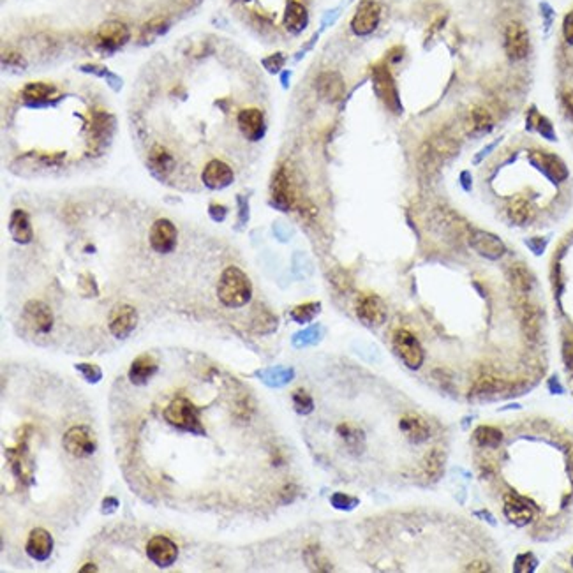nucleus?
<instances>
[{
	"instance_id": "obj_1",
	"label": "nucleus",
	"mask_w": 573,
	"mask_h": 573,
	"mask_svg": "<svg viewBox=\"0 0 573 573\" xmlns=\"http://www.w3.org/2000/svg\"><path fill=\"white\" fill-rule=\"evenodd\" d=\"M253 286L246 274L236 267H228L217 284V297L226 307H243L250 300Z\"/></svg>"
},
{
	"instance_id": "obj_2",
	"label": "nucleus",
	"mask_w": 573,
	"mask_h": 573,
	"mask_svg": "<svg viewBox=\"0 0 573 573\" xmlns=\"http://www.w3.org/2000/svg\"><path fill=\"white\" fill-rule=\"evenodd\" d=\"M164 420L175 429L185 430L192 434H205V429L199 420V411L194 404L185 397H175L164 409Z\"/></svg>"
},
{
	"instance_id": "obj_3",
	"label": "nucleus",
	"mask_w": 573,
	"mask_h": 573,
	"mask_svg": "<svg viewBox=\"0 0 573 573\" xmlns=\"http://www.w3.org/2000/svg\"><path fill=\"white\" fill-rule=\"evenodd\" d=\"M62 445L69 455L78 457H90L97 448V441L94 432L85 425L71 427L66 434H64Z\"/></svg>"
},
{
	"instance_id": "obj_4",
	"label": "nucleus",
	"mask_w": 573,
	"mask_h": 573,
	"mask_svg": "<svg viewBox=\"0 0 573 573\" xmlns=\"http://www.w3.org/2000/svg\"><path fill=\"white\" fill-rule=\"evenodd\" d=\"M393 348H395L397 355L408 365L409 369L416 371L422 367L423 364V348L418 342V339L411 334L409 330H397L393 334Z\"/></svg>"
},
{
	"instance_id": "obj_5",
	"label": "nucleus",
	"mask_w": 573,
	"mask_h": 573,
	"mask_svg": "<svg viewBox=\"0 0 573 573\" xmlns=\"http://www.w3.org/2000/svg\"><path fill=\"white\" fill-rule=\"evenodd\" d=\"M138 325V313L136 309L127 304L115 305L113 311L110 313L108 327H110L111 335L115 339H127L132 334V330Z\"/></svg>"
},
{
	"instance_id": "obj_6",
	"label": "nucleus",
	"mask_w": 573,
	"mask_h": 573,
	"mask_svg": "<svg viewBox=\"0 0 573 573\" xmlns=\"http://www.w3.org/2000/svg\"><path fill=\"white\" fill-rule=\"evenodd\" d=\"M529 34L518 22H511L504 32V50L510 60H524L529 55Z\"/></svg>"
},
{
	"instance_id": "obj_7",
	"label": "nucleus",
	"mask_w": 573,
	"mask_h": 573,
	"mask_svg": "<svg viewBox=\"0 0 573 573\" xmlns=\"http://www.w3.org/2000/svg\"><path fill=\"white\" fill-rule=\"evenodd\" d=\"M381 18V8L374 0H364L351 20V30L357 36H369L376 30Z\"/></svg>"
},
{
	"instance_id": "obj_8",
	"label": "nucleus",
	"mask_w": 573,
	"mask_h": 573,
	"mask_svg": "<svg viewBox=\"0 0 573 573\" xmlns=\"http://www.w3.org/2000/svg\"><path fill=\"white\" fill-rule=\"evenodd\" d=\"M148 240H150V246L155 253L159 254L171 253L176 246V228L173 226L171 220L157 219L154 225H152Z\"/></svg>"
},
{
	"instance_id": "obj_9",
	"label": "nucleus",
	"mask_w": 573,
	"mask_h": 573,
	"mask_svg": "<svg viewBox=\"0 0 573 573\" xmlns=\"http://www.w3.org/2000/svg\"><path fill=\"white\" fill-rule=\"evenodd\" d=\"M23 320L37 334H46L53 327L52 309L43 302L32 300L23 309Z\"/></svg>"
},
{
	"instance_id": "obj_10",
	"label": "nucleus",
	"mask_w": 573,
	"mask_h": 573,
	"mask_svg": "<svg viewBox=\"0 0 573 573\" xmlns=\"http://www.w3.org/2000/svg\"><path fill=\"white\" fill-rule=\"evenodd\" d=\"M147 556L159 568H168L178 558V547L166 537H154L147 544Z\"/></svg>"
},
{
	"instance_id": "obj_11",
	"label": "nucleus",
	"mask_w": 573,
	"mask_h": 573,
	"mask_svg": "<svg viewBox=\"0 0 573 573\" xmlns=\"http://www.w3.org/2000/svg\"><path fill=\"white\" fill-rule=\"evenodd\" d=\"M357 316L367 327H379L386 320V309L376 295H364L357 302Z\"/></svg>"
},
{
	"instance_id": "obj_12",
	"label": "nucleus",
	"mask_w": 573,
	"mask_h": 573,
	"mask_svg": "<svg viewBox=\"0 0 573 573\" xmlns=\"http://www.w3.org/2000/svg\"><path fill=\"white\" fill-rule=\"evenodd\" d=\"M469 243L478 254H481V256L487 257V260H500V257L507 253V247H504L503 240H501L500 236L487 232L471 233Z\"/></svg>"
},
{
	"instance_id": "obj_13",
	"label": "nucleus",
	"mask_w": 573,
	"mask_h": 573,
	"mask_svg": "<svg viewBox=\"0 0 573 573\" xmlns=\"http://www.w3.org/2000/svg\"><path fill=\"white\" fill-rule=\"evenodd\" d=\"M129 41V29L122 22H106L97 30V44L103 50H118Z\"/></svg>"
},
{
	"instance_id": "obj_14",
	"label": "nucleus",
	"mask_w": 573,
	"mask_h": 573,
	"mask_svg": "<svg viewBox=\"0 0 573 573\" xmlns=\"http://www.w3.org/2000/svg\"><path fill=\"white\" fill-rule=\"evenodd\" d=\"M201 178L206 188L225 189L233 182V171L226 162L213 159L205 166Z\"/></svg>"
},
{
	"instance_id": "obj_15",
	"label": "nucleus",
	"mask_w": 573,
	"mask_h": 573,
	"mask_svg": "<svg viewBox=\"0 0 573 573\" xmlns=\"http://www.w3.org/2000/svg\"><path fill=\"white\" fill-rule=\"evenodd\" d=\"M239 127L247 140H260L264 134V117L257 108H246L239 113Z\"/></svg>"
},
{
	"instance_id": "obj_16",
	"label": "nucleus",
	"mask_w": 573,
	"mask_h": 573,
	"mask_svg": "<svg viewBox=\"0 0 573 573\" xmlns=\"http://www.w3.org/2000/svg\"><path fill=\"white\" fill-rule=\"evenodd\" d=\"M27 554L36 561H46L52 556L53 551V538L52 535L43 528L34 529L27 540Z\"/></svg>"
},
{
	"instance_id": "obj_17",
	"label": "nucleus",
	"mask_w": 573,
	"mask_h": 573,
	"mask_svg": "<svg viewBox=\"0 0 573 573\" xmlns=\"http://www.w3.org/2000/svg\"><path fill=\"white\" fill-rule=\"evenodd\" d=\"M374 87L378 96L381 97L383 103L390 108V110H399L401 104H399V97H397V90L395 85H393L392 74L388 73V69L385 67H378L374 71Z\"/></svg>"
},
{
	"instance_id": "obj_18",
	"label": "nucleus",
	"mask_w": 573,
	"mask_h": 573,
	"mask_svg": "<svg viewBox=\"0 0 573 573\" xmlns=\"http://www.w3.org/2000/svg\"><path fill=\"white\" fill-rule=\"evenodd\" d=\"M504 515L510 522H514L515 525H525L529 522L533 521L535 511L533 508L529 507V503H525L522 497L515 496V494H508L504 496V507H503Z\"/></svg>"
},
{
	"instance_id": "obj_19",
	"label": "nucleus",
	"mask_w": 573,
	"mask_h": 573,
	"mask_svg": "<svg viewBox=\"0 0 573 573\" xmlns=\"http://www.w3.org/2000/svg\"><path fill=\"white\" fill-rule=\"evenodd\" d=\"M272 201L274 205L281 210H290L295 203L293 189H291V182L290 178H288V173L284 168H281L279 171L276 173V176H274Z\"/></svg>"
},
{
	"instance_id": "obj_20",
	"label": "nucleus",
	"mask_w": 573,
	"mask_h": 573,
	"mask_svg": "<svg viewBox=\"0 0 573 573\" xmlns=\"http://www.w3.org/2000/svg\"><path fill=\"white\" fill-rule=\"evenodd\" d=\"M316 88L320 96L328 103H335L344 96V81H342L341 74L334 73V71H327V73L320 74L316 81Z\"/></svg>"
},
{
	"instance_id": "obj_21",
	"label": "nucleus",
	"mask_w": 573,
	"mask_h": 573,
	"mask_svg": "<svg viewBox=\"0 0 573 573\" xmlns=\"http://www.w3.org/2000/svg\"><path fill=\"white\" fill-rule=\"evenodd\" d=\"M401 430L413 443H422V441L429 439L430 436V425L427 423V420L420 415H415V413H409L401 420Z\"/></svg>"
},
{
	"instance_id": "obj_22",
	"label": "nucleus",
	"mask_w": 573,
	"mask_h": 573,
	"mask_svg": "<svg viewBox=\"0 0 573 573\" xmlns=\"http://www.w3.org/2000/svg\"><path fill=\"white\" fill-rule=\"evenodd\" d=\"M157 372V362L150 357V355H141L136 360L131 364L129 369V379L134 385H145L152 376Z\"/></svg>"
},
{
	"instance_id": "obj_23",
	"label": "nucleus",
	"mask_w": 573,
	"mask_h": 573,
	"mask_svg": "<svg viewBox=\"0 0 573 573\" xmlns=\"http://www.w3.org/2000/svg\"><path fill=\"white\" fill-rule=\"evenodd\" d=\"M9 232L18 243H29L32 240V225L25 210H15L9 220Z\"/></svg>"
},
{
	"instance_id": "obj_24",
	"label": "nucleus",
	"mask_w": 573,
	"mask_h": 573,
	"mask_svg": "<svg viewBox=\"0 0 573 573\" xmlns=\"http://www.w3.org/2000/svg\"><path fill=\"white\" fill-rule=\"evenodd\" d=\"M284 27L293 34L302 32L307 27V9L297 0L288 2L286 11H284Z\"/></svg>"
},
{
	"instance_id": "obj_25",
	"label": "nucleus",
	"mask_w": 573,
	"mask_h": 573,
	"mask_svg": "<svg viewBox=\"0 0 573 573\" xmlns=\"http://www.w3.org/2000/svg\"><path fill=\"white\" fill-rule=\"evenodd\" d=\"M521 321H522V330L528 335V339L535 341L540 335V314H538L537 307L531 304H522V311H521Z\"/></svg>"
},
{
	"instance_id": "obj_26",
	"label": "nucleus",
	"mask_w": 573,
	"mask_h": 573,
	"mask_svg": "<svg viewBox=\"0 0 573 573\" xmlns=\"http://www.w3.org/2000/svg\"><path fill=\"white\" fill-rule=\"evenodd\" d=\"M148 164H150L152 171L159 176H166L173 168V159L168 154V150L159 145H155L148 154Z\"/></svg>"
},
{
	"instance_id": "obj_27",
	"label": "nucleus",
	"mask_w": 573,
	"mask_h": 573,
	"mask_svg": "<svg viewBox=\"0 0 573 573\" xmlns=\"http://www.w3.org/2000/svg\"><path fill=\"white\" fill-rule=\"evenodd\" d=\"M510 281H511V286H514L515 290L522 295H528L535 286L533 274L529 272L528 267H524V264H514V267H511Z\"/></svg>"
},
{
	"instance_id": "obj_28",
	"label": "nucleus",
	"mask_w": 573,
	"mask_h": 573,
	"mask_svg": "<svg viewBox=\"0 0 573 573\" xmlns=\"http://www.w3.org/2000/svg\"><path fill=\"white\" fill-rule=\"evenodd\" d=\"M508 217L514 220L515 225H528L529 220L533 219V206L522 198L514 199L508 206Z\"/></svg>"
},
{
	"instance_id": "obj_29",
	"label": "nucleus",
	"mask_w": 573,
	"mask_h": 573,
	"mask_svg": "<svg viewBox=\"0 0 573 573\" xmlns=\"http://www.w3.org/2000/svg\"><path fill=\"white\" fill-rule=\"evenodd\" d=\"M474 441L480 446H485V448H496V446H500L501 441H503V434L496 427L481 425L474 430Z\"/></svg>"
},
{
	"instance_id": "obj_30",
	"label": "nucleus",
	"mask_w": 573,
	"mask_h": 573,
	"mask_svg": "<svg viewBox=\"0 0 573 573\" xmlns=\"http://www.w3.org/2000/svg\"><path fill=\"white\" fill-rule=\"evenodd\" d=\"M538 159H540L542 166H544L545 169H547L549 175L552 176V178H556V181H565L566 176H568V169H566L565 162L561 161V159L558 157V155L554 154H538Z\"/></svg>"
},
{
	"instance_id": "obj_31",
	"label": "nucleus",
	"mask_w": 573,
	"mask_h": 573,
	"mask_svg": "<svg viewBox=\"0 0 573 573\" xmlns=\"http://www.w3.org/2000/svg\"><path fill=\"white\" fill-rule=\"evenodd\" d=\"M457 148H459V143L452 136H448V134H437L430 141V150L436 155H439V157L453 155L457 152Z\"/></svg>"
},
{
	"instance_id": "obj_32",
	"label": "nucleus",
	"mask_w": 573,
	"mask_h": 573,
	"mask_svg": "<svg viewBox=\"0 0 573 573\" xmlns=\"http://www.w3.org/2000/svg\"><path fill=\"white\" fill-rule=\"evenodd\" d=\"M53 94H55V88L50 87V85L32 83L25 88L23 96H25V99L29 101V103H44V101H48Z\"/></svg>"
},
{
	"instance_id": "obj_33",
	"label": "nucleus",
	"mask_w": 573,
	"mask_h": 573,
	"mask_svg": "<svg viewBox=\"0 0 573 573\" xmlns=\"http://www.w3.org/2000/svg\"><path fill=\"white\" fill-rule=\"evenodd\" d=\"M471 124H473L474 131L478 132L490 131L494 125L493 115H490V111L483 106L473 108V110H471Z\"/></svg>"
},
{
	"instance_id": "obj_34",
	"label": "nucleus",
	"mask_w": 573,
	"mask_h": 573,
	"mask_svg": "<svg viewBox=\"0 0 573 573\" xmlns=\"http://www.w3.org/2000/svg\"><path fill=\"white\" fill-rule=\"evenodd\" d=\"M443 464H445V453L434 448L427 453L425 460H423V469L430 478H437L443 471Z\"/></svg>"
},
{
	"instance_id": "obj_35",
	"label": "nucleus",
	"mask_w": 573,
	"mask_h": 573,
	"mask_svg": "<svg viewBox=\"0 0 573 573\" xmlns=\"http://www.w3.org/2000/svg\"><path fill=\"white\" fill-rule=\"evenodd\" d=\"M261 378L264 379V383L270 386H281L286 385L291 378H293V371L291 369H284V367H274L264 371L261 374Z\"/></svg>"
},
{
	"instance_id": "obj_36",
	"label": "nucleus",
	"mask_w": 573,
	"mask_h": 573,
	"mask_svg": "<svg viewBox=\"0 0 573 573\" xmlns=\"http://www.w3.org/2000/svg\"><path fill=\"white\" fill-rule=\"evenodd\" d=\"M504 386L507 385H504V381H501V379L493 378V376H481V378L476 379V383H474L473 392L480 393V395H483V393H497L501 392Z\"/></svg>"
},
{
	"instance_id": "obj_37",
	"label": "nucleus",
	"mask_w": 573,
	"mask_h": 573,
	"mask_svg": "<svg viewBox=\"0 0 573 573\" xmlns=\"http://www.w3.org/2000/svg\"><path fill=\"white\" fill-rule=\"evenodd\" d=\"M320 309H321L320 304H316V302H311V304H302L291 311V318H293L297 323H302V325L309 323V321L313 320V318L320 313Z\"/></svg>"
},
{
	"instance_id": "obj_38",
	"label": "nucleus",
	"mask_w": 573,
	"mask_h": 573,
	"mask_svg": "<svg viewBox=\"0 0 573 573\" xmlns=\"http://www.w3.org/2000/svg\"><path fill=\"white\" fill-rule=\"evenodd\" d=\"M305 563L314 572H328V570H332V566H328V561L323 558V554H321V551L318 547H309L305 551Z\"/></svg>"
},
{
	"instance_id": "obj_39",
	"label": "nucleus",
	"mask_w": 573,
	"mask_h": 573,
	"mask_svg": "<svg viewBox=\"0 0 573 573\" xmlns=\"http://www.w3.org/2000/svg\"><path fill=\"white\" fill-rule=\"evenodd\" d=\"M293 404H295V409H297L300 415H309V413L314 409L313 399H311V395H309V393L302 388H298L297 392H293Z\"/></svg>"
},
{
	"instance_id": "obj_40",
	"label": "nucleus",
	"mask_w": 573,
	"mask_h": 573,
	"mask_svg": "<svg viewBox=\"0 0 573 573\" xmlns=\"http://www.w3.org/2000/svg\"><path fill=\"white\" fill-rule=\"evenodd\" d=\"M337 430L339 434H341L342 439H344L351 448H355V446H358L362 443L364 434H362V430L357 429V427L349 425V423H342V425H339Z\"/></svg>"
},
{
	"instance_id": "obj_41",
	"label": "nucleus",
	"mask_w": 573,
	"mask_h": 573,
	"mask_svg": "<svg viewBox=\"0 0 573 573\" xmlns=\"http://www.w3.org/2000/svg\"><path fill=\"white\" fill-rule=\"evenodd\" d=\"M318 341H320V328L311 327V328H307V330H304V332H300V334L295 335L293 344L297 346V348H302V346L314 344V342H318Z\"/></svg>"
},
{
	"instance_id": "obj_42",
	"label": "nucleus",
	"mask_w": 573,
	"mask_h": 573,
	"mask_svg": "<svg viewBox=\"0 0 573 573\" xmlns=\"http://www.w3.org/2000/svg\"><path fill=\"white\" fill-rule=\"evenodd\" d=\"M78 372L87 379L88 383H99L101 378H103V371H101L97 365H90V364H80L76 365Z\"/></svg>"
},
{
	"instance_id": "obj_43",
	"label": "nucleus",
	"mask_w": 573,
	"mask_h": 573,
	"mask_svg": "<svg viewBox=\"0 0 573 573\" xmlns=\"http://www.w3.org/2000/svg\"><path fill=\"white\" fill-rule=\"evenodd\" d=\"M332 504H334L335 508H339V510H353V508L357 507L358 504V500H355V497H349L346 496V494H334L332 496Z\"/></svg>"
},
{
	"instance_id": "obj_44",
	"label": "nucleus",
	"mask_w": 573,
	"mask_h": 573,
	"mask_svg": "<svg viewBox=\"0 0 573 573\" xmlns=\"http://www.w3.org/2000/svg\"><path fill=\"white\" fill-rule=\"evenodd\" d=\"M535 566H537V559H535L533 554H522L518 556L517 561H515V572L521 573L533 572Z\"/></svg>"
},
{
	"instance_id": "obj_45",
	"label": "nucleus",
	"mask_w": 573,
	"mask_h": 573,
	"mask_svg": "<svg viewBox=\"0 0 573 573\" xmlns=\"http://www.w3.org/2000/svg\"><path fill=\"white\" fill-rule=\"evenodd\" d=\"M563 36L568 44H573V9L566 15L565 22H563Z\"/></svg>"
},
{
	"instance_id": "obj_46",
	"label": "nucleus",
	"mask_w": 573,
	"mask_h": 573,
	"mask_svg": "<svg viewBox=\"0 0 573 573\" xmlns=\"http://www.w3.org/2000/svg\"><path fill=\"white\" fill-rule=\"evenodd\" d=\"M563 106H565L566 115H568L570 118H573V90H566V92L563 94Z\"/></svg>"
},
{
	"instance_id": "obj_47",
	"label": "nucleus",
	"mask_w": 573,
	"mask_h": 573,
	"mask_svg": "<svg viewBox=\"0 0 573 573\" xmlns=\"http://www.w3.org/2000/svg\"><path fill=\"white\" fill-rule=\"evenodd\" d=\"M563 357H565V364L573 369V342H566L563 348Z\"/></svg>"
},
{
	"instance_id": "obj_48",
	"label": "nucleus",
	"mask_w": 573,
	"mask_h": 573,
	"mask_svg": "<svg viewBox=\"0 0 573 573\" xmlns=\"http://www.w3.org/2000/svg\"><path fill=\"white\" fill-rule=\"evenodd\" d=\"M118 508V501L115 497H106L103 501V514H113Z\"/></svg>"
},
{
	"instance_id": "obj_49",
	"label": "nucleus",
	"mask_w": 573,
	"mask_h": 573,
	"mask_svg": "<svg viewBox=\"0 0 573 573\" xmlns=\"http://www.w3.org/2000/svg\"><path fill=\"white\" fill-rule=\"evenodd\" d=\"M210 215L215 220H222L226 217V208L220 205H212L210 206Z\"/></svg>"
},
{
	"instance_id": "obj_50",
	"label": "nucleus",
	"mask_w": 573,
	"mask_h": 573,
	"mask_svg": "<svg viewBox=\"0 0 573 573\" xmlns=\"http://www.w3.org/2000/svg\"><path fill=\"white\" fill-rule=\"evenodd\" d=\"M466 572H490V566H487L481 561H476L471 566H466Z\"/></svg>"
},
{
	"instance_id": "obj_51",
	"label": "nucleus",
	"mask_w": 573,
	"mask_h": 573,
	"mask_svg": "<svg viewBox=\"0 0 573 573\" xmlns=\"http://www.w3.org/2000/svg\"><path fill=\"white\" fill-rule=\"evenodd\" d=\"M80 572H97V566L92 565V563H87V566L80 568Z\"/></svg>"
},
{
	"instance_id": "obj_52",
	"label": "nucleus",
	"mask_w": 573,
	"mask_h": 573,
	"mask_svg": "<svg viewBox=\"0 0 573 573\" xmlns=\"http://www.w3.org/2000/svg\"><path fill=\"white\" fill-rule=\"evenodd\" d=\"M572 565H573V558H572Z\"/></svg>"
}]
</instances>
